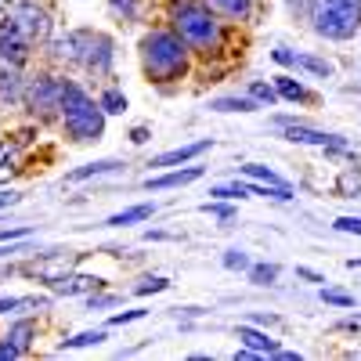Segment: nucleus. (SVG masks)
I'll list each match as a JSON object with an SVG mask.
<instances>
[{"mask_svg": "<svg viewBox=\"0 0 361 361\" xmlns=\"http://www.w3.org/2000/svg\"><path fill=\"white\" fill-rule=\"evenodd\" d=\"M141 69L152 83H170L188 73V44L170 29H156V33L141 37Z\"/></svg>", "mask_w": 361, "mask_h": 361, "instance_id": "obj_1", "label": "nucleus"}, {"mask_svg": "<svg viewBox=\"0 0 361 361\" xmlns=\"http://www.w3.org/2000/svg\"><path fill=\"white\" fill-rule=\"evenodd\" d=\"M58 112H62L66 134L80 145L87 141H102L105 134V112L102 105L87 94V90L73 80H62V102H58Z\"/></svg>", "mask_w": 361, "mask_h": 361, "instance_id": "obj_2", "label": "nucleus"}, {"mask_svg": "<svg viewBox=\"0 0 361 361\" xmlns=\"http://www.w3.org/2000/svg\"><path fill=\"white\" fill-rule=\"evenodd\" d=\"M173 33L195 51H214L221 44V22L209 11V4H195V0H180L170 8Z\"/></svg>", "mask_w": 361, "mask_h": 361, "instance_id": "obj_3", "label": "nucleus"}, {"mask_svg": "<svg viewBox=\"0 0 361 361\" xmlns=\"http://www.w3.org/2000/svg\"><path fill=\"white\" fill-rule=\"evenodd\" d=\"M311 29L325 40H350L361 29V0H311Z\"/></svg>", "mask_w": 361, "mask_h": 361, "instance_id": "obj_4", "label": "nucleus"}, {"mask_svg": "<svg viewBox=\"0 0 361 361\" xmlns=\"http://www.w3.org/2000/svg\"><path fill=\"white\" fill-rule=\"evenodd\" d=\"M112 47H116L112 37L90 33V29H76V62H80L83 69H90L94 76H109L112 58H116Z\"/></svg>", "mask_w": 361, "mask_h": 361, "instance_id": "obj_5", "label": "nucleus"}, {"mask_svg": "<svg viewBox=\"0 0 361 361\" xmlns=\"http://www.w3.org/2000/svg\"><path fill=\"white\" fill-rule=\"evenodd\" d=\"M11 29L15 33H22L29 44H44L47 37H51V15L44 11V8H37L33 0H25V4H18L15 11H11Z\"/></svg>", "mask_w": 361, "mask_h": 361, "instance_id": "obj_6", "label": "nucleus"}, {"mask_svg": "<svg viewBox=\"0 0 361 361\" xmlns=\"http://www.w3.org/2000/svg\"><path fill=\"white\" fill-rule=\"evenodd\" d=\"M58 102H62V80L54 76H37L25 87V105L33 116H51L58 112Z\"/></svg>", "mask_w": 361, "mask_h": 361, "instance_id": "obj_7", "label": "nucleus"}, {"mask_svg": "<svg viewBox=\"0 0 361 361\" xmlns=\"http://www.w3.org/2000/svg\"><path fill=\"white\" fill-rule=\"evenodd\" d=\"M279 127L286 130V141L293 145H318V148H329V152H347V141L340 134H325L304 123H293V119H279Z\"/></svg>", "mask_w": 361, "mask_h": 361, "instance_id": "obj_8", "label": "nucleus"}, {"mask_svg": "<svg viewBox=\"0 0 361 361\" xmlns=\"http://www.w3.org/2000/svg\"><path fill=\"white\" fill-rule=\"evenodd\" d=\"M29 47H33V44H29L22 33H15L11 22L0 25V62H4V66H22L29 58Z\"/></svg>", "mask_w": 361, "mask_h": 361, "instance_id": "obj_9", "label": "nucleus"}, {"mask_svg": "<svg viewBox=\"0 0 361 361\" xmlns=\"http://www.w3.org/2000/svg\"><path fill=\"white\" fill-rule=\"evenodd\" d=\"M25 98V83L18 76V66H4L0 62V105H15Z\"/></svg>", "mask_w": 361, "mask_h": 361, "instance_id": "obj_10", "label": "nucleus"}, {"mask_svg": "<svg viewBox=\"0 0 361 361\" xmlns=\"http://www.w3.org/2000/svg\"><path fill=\"white\" fill-rule=\"evenodd\" d=\"M209 148H214V141H192V145H180V148H173V152L156 156L148 166H180V163H188V159H195V156L209 152Z\"/></svg>", "mask_w": 361, "mask_h": 361, "instance_id": "obj_11", "label": "nucleus"}, {"mask_svg": "<svg viewBox=\"0 0 361 361\" xmlns=\"http://www.w3.org/2000/svg\"><path fill=\"white\" fill-rule=\"evenodd\" d=\"M202 177V166H188V170H170L163 177H148L145 188L148 192H163V188H180V185H192V180Z\"/></svg>", "mask_w": 361, "mask_h": 361, "instance_id": "obj_12", "label": "nucleus"}, {"mask_svg": "<svg viewBox=\"0 0 361 361\" xmlns=\"http://www.w3.org/2000/svg\"><path fill=\"white\" fill-rule=\"evenodd\" d=\"M238 340H243V347H250L253 354H271V357H275V350H279L275 340L257 333V329H250V325H238Z\"/></svg>", "mask_w": 361, "mask_h": 361, "instance_id": "obj_13", "label": "nucleus"}, {"mask_svg": "<svg viewBox=\"0 0 361 361\" xmlns=\"http://www.w3.org/2000/svg\"><path fill=\"white\" fill-rule=\"evenodd\" d=\"M206 4H209V11H221V15H228V18H235V22H246V18L253 15L250 0H206Z\"/></svg>", "mask_w": 361, "mask_h": 361, "instance_id": "obj_14", "label": "nucleus"}, {"mask_svg": "<svg viewBox=\"0 0 361 361\" xmlns=\"http://www.w3.org/2000/svg\"><path fill=\"white\" fill-rule=\"evenodd\" d=\"M156 214V206L152 202H141V206H130V209H123V214H116V217H109V228H123V224H137V221H148Z\"/></svg>", "mask_w": 361, "mask_h": 361, "instance_id": "obj_15", "label": "nucleus"}, {"mask_svg": "<svg viewBox=\"0 0 361 361\" xmlns=\"http://www.w3.org/2000/svg\"><path fill=\"white\" fill-rule=\"evenodd\" d=\"M119 166H123L119 159H98V163H87V166H80V170L66 173V180L73 185V180H87V177H98V173H112V170H119Z\"/></svg>", "mask_w": 361, "mask_h": 361, "instance_id": "obj_16", "label": "nucleus"}, {"mask_svg": "<svg viewBox=\"0 0 361 361\" xmlns=\"http://www.w3.org/2000/svg\"><path fill=\"white\" fill-rule=\"evenodd\" d=\"M275 90H279V98H289V102H311V90L289 76H275Z\"/></svg>", "mask_w": 361, "mask_h": 361, "instance_id": "obj_17", "label": "nucleus"}, {"mask_svg": "<svg viewBox=\"0 0 361 361\" xmlns=\"http://www.w3.org/2000/svg\"><path fill=\"white\" fill-rule=\"evenodd\" d=\"M98 105H102L105 116H119V112H127V94H123L119 87H109V90H102Z\"/></svg>", "mask_w": 361, "mask_h": 361, "instance_id": "obj_18", "label": "nucleus"}, {"mask_svg": "<svg viewBox=\"0 0 361 361\" xmlns=\"http://www.w3.org/2000/svg\"><path fill=\"white\" fill-rule=\"evenodd\" d=\"M293 66H300V69H307L311 76H333V66L325 62V58H314V54H293Z\"/></svg>", "mask_w": 361, "mask_h": 361, "instance_id": "obj_19", "label": "nucleus"}, {"mask_svg": "<svg viewBox=\"0 0 361 361\" xmlns=\"http://www.w3.org/2000/svg\"><path fill=\"white\" fill-rule=\"evenodd\" d=\"M102 279H90V275H76V279H62V286H58V293L62 296H76V293H90L98 289Z\"/></svg>", "mask_w": 361, "mask_h": 361, "instance_id": "obj_20", "label": "nucleus"}, {"mask_svg": "<svg viewBox=\"0 0 361 361\" xmlns=\"http://www.w3.org/2000/svg\"><path fill=\"white\" fill-rule=\"evenodd\" d=\"M243 173H246V177H253V180H260V185H279V188H289L275 170H271V166H260V163H246V166H243Z\"/></svg>", "mask_w": 361, "mask_h": 361, "instance_id": "obj_21", "label": "nucleus"}, {"mask_svg": "<svg viewBox=\"0 0 361 361\" xmlns=\"http://www.w3.org/2000/svg\"><path fill=\"white\" fill-rule=\"evenodd\" d=\"M209 109L214 112H257L260 105L253 98H217V102H209Z\"/></svg>", "mask_w": 361, "mask_h": 361, "instance_id": "obj_22", "label": "nucleus"}, {"mask_svg": "<svg viewBox=\"0 0 361 361\" xmlns=\"http://www.w3.org/2000/svg\"><path fill=\"white\" fill-rule=\"evenodd\" d=\"M18 173V145H0V180Z\"/></svg>", "mask_w": 361, "mask_h": 361, "instance_id": "obj_23", "label": "nucleus"}, {"mask_svg": "<svg viewBox=\"0 0 361 361\" xmlns=\"http://www.w3.org/2000/svg\"><path fill=\"white\" fill-rule=\"evenodd\" d=\"M279 264H250V282L253 286H275Z\"/></svg>", "mask_w": 361, "mask_h": 361, "instance_id": "obj_24", "label": "nucleus"}, {"mask_svg": "<svg viewBox=\"0 0 361 361\" xmlns=\"http://www.w3.org/2000/svg\"><path fill=\"white\" fill-rule=\"evenodd\" d=\"M33 336H37V325H33V322H18V325L11 329V333H8V340H11L22 354L29 350V340H33Z\"/></svg>", "mask_w": 361, "mask_h": 361, "instance_id": "obj_25", "label": "nucleus"}, {"mask_svg": "<svg viewBox=\"0 0 361 361\" xmlns=\"http://www.w3.org/2000/svg\"><path fill=\"white\" fill-rule=\"evenodd\" d=\"M250 98H253L257 105H275V102H279V90L267 87V83H260V80H253V83H250Z\"/></svg>", "mask_w": 361, "mask_h": 361, "instance_id": "obj_26", "label": "nucleus"}, {"mask_svg": "<svg viewBox=\"0 0 361 361\" xmlns=\"http://www.w3.org/2000/svg\"><path fill=\"white\" fill-rule=\"evenodd\" d=\"M336 192H340L343 199H354V195L361 192V173H357V170H343V177H340Z\"/></svg>", "mask_w": 361, "mask_h": 361, "instance_id": "obj_27", "label": "nucleus"}, {"mask_svg": "<svg viewBox=\"0 0 361 361\" xmlns=\"http://www.w3.org/2000/svg\"><path fill=\"white\" fill-rule=\"evenodd\" d=\"M102 340H105V329H94V333H80V336L66 340V343H62V350H69V347H98Z\"/></svg>", "mask_w": 361, "mask_h": 361, "instance_id": "obj_28", "label": "nucleus"}, {"mask_svg": "<svg viewBox=\"0 0 361 361\" xmlns=\"http://www.w3.org/2000/svg\"><path fill=\"white\" fill-rule=\"evenodd\" d=\"M209 195H217V199H243L250 192H246V185H238V180H235V185H214Z\"/></svg>", "mask_w": 361, "mask_h": 361, "instance_id": "obj_29", "label": "nucleus"}, {"mask_svg": "<svg viewBox=\"0 0 361 361\" xmlns=\"http://www.w3.org/2000/svg\"><path fill=\"white\" fill-rule=\"evenodd\" d=\"M224 267L228 271H250V257L243 250H228L224 253Z\"/></svg>", "mask_w": 361, "mask_h": 361, "instance_id": "obj_30", "label": "nucleus"}, {"mask_svg": "<svg viewBox=\"0 0 361 361\" xmlns=\"http://www.w3.org/2000/svg\"><path fill=\"white\" fill-rule=\"evenodd\" d=\"M202 214L221 217V221H231V217H235V206H228V202H206V206H202Z\"/></svg>", "mask_w": 361, "mask_h": 361, "instance_id": "obj_31", "label": "nucleus"}, {"mask_svg": "<svg viewBox=\"0 0 361 361\" xmlns=\"http://www.w3.org/2000/svg\"><path fill=\"white\" fill-rule=\"evenodd\" d=\"M109 8H112V15H119V18H134V15H137V0H109Z\"/></svg>", "mask_w": 361, "mask_h": 361, "instance_id": "obj_32", "label": "nucleus"}, {"mask_svg": "<svg viewBox=\"0 0 361 361\" xmlns=\"http://www.w3.org/2000/svg\"><path fill=\"white\" fill-rule=\"evenodd\" d=\"M163 289H170V279H145L134 293L137 296H148V293H163Z\"/></svg>", "mask_w": 361, "mask_h": 361, "instance_id": "obj_33", "label": "nucleus"}, {"mask_svg": "<svg viewBox=\"0 0 361 361\" xmlns=\"http://www.w3.org/2000/svg\"><path fill=\"white\" fill-rule=\"evenodd\" d=\"M322 300H325V304H336V307H354V296L336 293V289H322Z\"/></svg>", "mask_w": 361, "mask_h": 361, "instance_id": "obj_34", "label": "nucleus"}, {"mask_svg": "<svg viewBox=\"0 0 361 361\" xmlns=\"http://www.w3.org/2000/svg\"><path fill=\"white\" fill-rule=\"evenodd\" d=\"M333 228L336 231H347V235H361V217H340Z\"/></svg>", "mask_w": 361, "mask_h": 361, "instance_id": "obj_35", "label": "nucleus"}, {"mask_svg": "<svg viewBox=\"0 0 361 361\" xmlns=\"http://www.w3.org/2000/svg\"><path fill=\"white\" fill-rule=\"evenodd\" d=\"M33 235V228H8V231H0V243H15V238H29Z\"/></svg>", "mask_w": 361, "mask_h": 361, "instance_id": "obj_36", "label": "nucleus"}, {"mask_svg": "<svg viewBox=\"0 0 361 361\" xmlns=\"http://www.w3.org/2000/svg\"><path fill=\"white\" fill-rule=\"evenodd\" d=\"M137 318H145V311H123V314H112L109 325H127V322H137Z\"/></svg>", "mask_w": 361, "mask_h": 361, "instance_id": "obj_37", "label": "nucleus"}, {"mask_svg": "<svg viewBox=\"0 0 361 361\" xmlns=\"http://www.w3.org/2000/svg\"><path fill=\"white\" fill-rule=\"evenodd\" d=\"M11 357H22V350L11 340H4V343H0V361H11Z\"/></svg>", "mask_w": 361, "mask_h": 361, "instance_id": "obj_38", "label": "nucleus"}, {"mask_svg": "<svg viewBox=\"0 0 361 361\" xmlns=\"http://www.w3.org/2000/svg\"><path fill=\"white\" fill-rule=\"evenodd\" d=\"M271 58H275L279 66H293V51H286V47H279V51H271Z\"/></svg>", "mask_w": 361, "mask_h": 361, "instance_id": "obj_39", "label": "nucleus"}, {"mask_svg": "<svg viewBox=\"0 0 361 361\" xmlns=\"http://www.w3.org/2000/svg\"><path fill=\"white\" fill-rule=\"evenodd\" d=\"M25 300H18V296H8V300H0V314H8V311H15V307H22Z\"/></svg>", "mask_w": 361, "mask_h": 361, "instance_id": "obj_40", "label": "nucleus"}, {"mask_svg": "<svg viewBox=\"0 0 361 361\" xmlns=\"http://www.w3.org/2000/svg\"><path fill=\"white\" fill-rule=\"evenodd\" d=\"M112 304H119L116 296H90V307H112Z\"/></svg>", "mask_w": 361, "mask_h": 361, "instance_id": "obj_41", "label": "nucleus"}, {"mask_svg": "<svg viewBox=\"0 0 361 361\" xmlns=\"http://www.w3.org/2000/svg\"><path fill=\"white\" fill-rule=\"evenodd\" d=\"M148 137H152V134H148V127H134V130H130V141H134V145H145Z\"/></svg>", "mask_w": 361, "mask_h": 361, "instance_id": "obj_42", "label": "nucleus"}, {"mask_svg": "<svg viewBox=\"0 0 361 361\" xmlns=\"http://www.w3.org/2000/svg\"><path fill=\"white\" fill-rule=\"evenodd\" d=\"M296 275H300V279H307V282H325L318 271H311V267H296Z\"/></svg>", "mask_w": 361, "mask_h": 361, "instance_id": "obj_43", "label": "nucleus"}, {"mask_svg": "<svg viewBox=\"0 0 361 361\" xmlns=\"http://www.w3.org/2000/svg\"><path fill=\"white\" fill-rule=\"evenodd\" d=\"M18 202V192H0V209L4 206H15Z\"/></svg>", "mask_w": 361, "mask_h": 361, "instance_id": "obj_44", "label": "nucleus"}]
</instances>
